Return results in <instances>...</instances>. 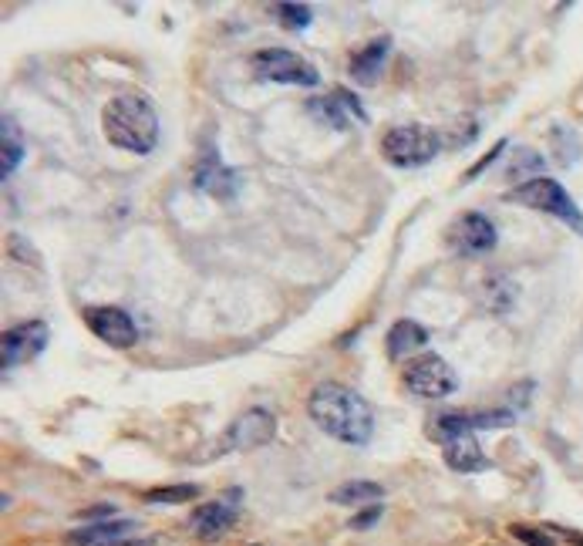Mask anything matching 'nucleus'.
<instances>
[{
    "instance_id": "4",
    "label": "nucleus",
    "mask_w": 583,
    "mask_h": 546,
    "mask_svg": "<svg viewBox=\"0 0 583 546\" xmlns=\"http://www.w3.org/2000/svg\"><path fill=\"white\" fill-rule=\"evenodd\" d=\"M442 153V135L429 125H394L381 139V155L398 169H419Z\"/></svg>"
},
{
    "instance_id": "24",
    "label": "nucleus",
    "mask_w": 583,
    "mask_h": 546,
    "mask_svg": "<svg viewBox=\"0 0 583 546\" xmlns=\"http://www.w3.org/2000/svg\"><path fill=\"white\" fill-rule=\"evenodd\" d=\"M536 172V169H543V155H536L532 149H523V153H516V162L509 165V179H516V176H526V172Z\"/></svg>"
},
{
    "instance_id": "9",
    "label": "nucleus",
    "mask_w": 583,
    "mask_h": 546,
    "mask_svg": "<svg viewBox=\"0 0 583 546\" xmlns=\"http://www.w3.org/2000/svg\"><path fill=\"white\" fill-rule=\"evenodd\" d=\"M499 243V233H495V223L482 213H462V217L449 227V246L462 256H482L495 250Z\"/></svg>"
},
{
    "instance_id": "23",
    "label": "nucleus",
    "mask_w": 583,
    "mask_h": 546,
    "mask_svg": "<svg viewBox=\"0 0 583 546\" xmlns=\"http://www.w3.org/2000/svg\"><path fill=\"white\" fill-rule=\"evenodd\" d=\"M509 533L516 536L520 543H526V546H553V536L546 533V530H536V526H523V523H513V526H509Z\"/></svg>"
},
{
    "instance_id": "13",
    "label": "nucleus",
    "mask_w": 583,
    "mask_h": 546,
    "mask_svg": "<svg viewBox=\"0 0 583 546\" xmlns=\"http://www.w3.org/2000/svg\"><path fill=\"white\" fill-rule=\"evenodd\" d=\"M132 533H139L135 520H105V523H88L68 533L71 546H155V540H135Z\"/></svg>"
},
{
    "instance_id": "30",
    "label": "nucleus",
    "mask_w": 583,
    "mask_h": 546,
    "mask_svg": "<svg viewBox=\"0 0 583 546\" xmlns=\"http://www.w3.org/2000/svg\"><path fill=\"white\" fill-rule=\"evenodd\" d=\"M553 530H557V533L567 536V540H570L573 546H583V533H573V530H560V526H553Z\"/></svg>"
},
{
    "instance_id": "12",
    "label": "nucleus",
    "mask_w": 583,
    "mask_h": 546,
    "mask_svg": "<svg viewBox=\"0 0 583 546\" xmlns=\"http://www.w3.org/2000/svg\"><path fill=\"white\" fill-rule=\"evenodd\" d=\"M192 186L209 192V196H216V199H233V196L240 192L243 179L236 169H229V165L216 155L213 145H206V153L199 155V162L192 169Z\"/></svg>"
},
{
    "instance_id": "3",
    "label": "nucleus",
    "mask_w": 583,
    "mask_h": 546,
    "mask_svg": "<svg viewBox=\"0 0 583 546\" xmlns=\"http://www.w3.org/2000/svg\"><path fill=\"white\" fill-rule=\"evenodd\" d=\"M503 199H506V203L530 206V209H536V213H550V217H557L560 223H567L573 233H580V236H583L580 206L573 203V196L560 186L557 179L532 176V179H526V182H520L516 190H509Z\"/></svg>"
},
{
    "instance_id": "10",
    "label": "nucleus",
    "mask_w": 583,
    "mask_h": 546,
    "mask_svg": "<svg viewBox=\"0 0 583 546\" xmlns=\"http://www.w3.org/2000/svg\"><path fill=\"white\" fill-rule=\"evenodd\" d=\"M85 324L98 341L118 347V351H128L139 341V328L122 307H85Z\"/></svg>"
},
{
    "instance_id": "5",
    "label": "nucleus",
    "mask_w": 583,
    "mask_h": 546,
    "mask_svg": "<svg viewBox=\"0 0 583 546\" xmlns=\"http://www.w3.org/2000/svg\"><path fill=\"white\" fill-rule=\"evenodd\" d=\"M254 75L264 78V81H273V85H301V88H314L320 85V71L314 64L301 58L297 51H287V48H264V51L254 54Z\"/></svg>"
},
{
    "instance_id": "19",
    "label": "nucleus",
    "mask_w": 583,
    "mask_h": 546,
    "mask_svg": "<svg viewBox=\"0 0 583 546\" xmlns=\"http://www.w3.org/2000/svg\"><path fill=\"white\" fill-rule=\"evenodd\" d=\"M378 499H384V486L368 483V479H351L330 493V503L338 506H368V503L378 506Z\"/></svg>"
},
{
    "instance_id": "15",
    "label": "nucleus",
    "mask_w": 583,
    "mask_h": 546,
    "mask_svg": "<svg viewBox=\"0 0 583 546\" xmlns=\"http://www.w3.org/2000/svg\"><path fill=\"white\" fill-rule=\"evenodd\" d=\"M388 51H392V38L384 34V38H375L368 41L361 51L351 58V78H355L361 88H371V85H378L381 71H384V61H388Z\"/></svg>"
},
{
    "instance_id": "26",
    "label": "nucleus",
    "mask_w": 583,
    "mask_h": 546,
    "mask_svg": "<svg viewBox=\"0 0 583 546\" xmlns=\"http://www.w3.org/2000/svg\"><path fill=\"white\" fill-rule=\"evenodd\" d=\"M506 145H509L506 139H499V142H495V149H493V153H489V155H482L479 162H476V165H472V169H469V172H466V182H472V179H476V176H482V172H486V169H489V165H493L495 159H499V153H503Z\"/></svg>"
},
{
    "instance_id": "29",
    "label": "nucleus",
    "mask_w": 583,
    "mask_h": 546,
    "mask_svg": "<svg viewBox=\"0 0 583 546\" xmlns=\"http://www.w3.org/2000/svg\"><path fill=\"white\" fill-rule=\"evenodd\" d=\"M536 388L532 382H523L516 388H509V402H520V405H530V392Z\"/></svg>"
},
{
    "instance_id": "17",
    "label": "nucleus",
    "mask_w": 583,
    "mask_h": 546,
    "mask_svg": "<svg viewBox=\"0 0 583 546\" xmlns=\"http://www.w3.org/2000/svg\"><path fill=\"white\" fill-rule=\"evenodd\" d=\"M429 344V330L421 328L419 320H394L392 330H388V341H384V347H388V357L392 361H402V357H408L412 351H419V347H425Z\"/></svg>"
},
{
    "instance_id": "25",
    "label": "nucleus",
    "mask_w": 583,
    "mask_h": 546,
    "mask_svg": "<svg viewBox=\"0 0 583 546\" xmlns=\"http://www.w3.org/2000/svg\"><path fill=\"white\" fill-rule=\"evenodd\" d=\"M7 250H11L14 260H21V264H38V250H34V246H27V240L24 236H17V233L7 240Z\"/></svg>"
},
{
    "instance_id": "20",
    "label": "nucleus",
    "mask_w": 583,
    "mask_h": 546,
    "mask_svg": "<svg viewBox=\"0 0 583 546\" xmlns=\"http://www.w3.org/2000/svg\"><path fill=\"white\" fill-rule=\"evenodd\" d=\"M199 495V486L182 483V486H159V489H149L145 493V503H155V506H176V503H192Z\"/></svg>"
},
{
    "instance_id": "2",
    "label": "nucleus",
    "mask_w": 583,
    "mask_h": 546,
    "mask_svg": "<svg viewBox=\"0 0 583 546\" xmlns=\"http://www.w3.org/2000/svg\"><path fill=\"white\" fill-rule=\"evenodd\" d=\"M102 132L115 149L145 155L159 142V115L145 95H115L102 108Z\"/></svg>"
},
{
    "instance_id": "27",
    "label": "nucleus",
    "mask_w": 583,
    "mask_h": 546,
    "mask_svg": "<svg viewBox=\"0 0 583 546\" xmlns=\"http://www.w3.org/2000/svg\"><path fill=\"white\" fill-rule=\"evenodd\" d=\"M381 513H384V506H368L365 513H357L355 520H351V530H368V526H375V523L381 520Z\"/></svg>"
},
{
    "instance_id": "22",
    "label": "nucleus",
    "mask_w": 583,
    "mask_h": 546,
    "mask_svg": "<svg viewBox=\"0 0 583 546\" xmlns=\"http://www.w3.org/2000/svg\"><path fill=\"white\" fill-rule=\"evenodd\" d=\"M273 14H277V21L287 27V31H307V27H310V7H307V4H291V0H283V4L273 7Z\"/></svg>"
},
{
    "instance_id": "8",
    "label": "nucleus",
    "mask_w": 583,
    "mask_h": 546,
    "mask_svg": "<svg viewBox=\"0 0 583 546\" xmlns=\"http://www.w3.org/2000/svg\"><path fill=\"white\" fill-rule=\"evenodd\" d=\"M273 439H277V415L266 408H250L233 419V425L219 442L227 445V452H246V449H260Z\"/></svg>"
},
{
    "instance_id": "11",
    "label": "nucleus",
    "mask_w": 583,
    "mask_h": 546,
    "mask_svg": "<svg viewBox=\"0 0 583 546\" xmlns=\"http://www.w3.org/2000/svg\"><path fill=\"white\" fill-rule=\"evenodd\" d=\"M240 499H243L240 489H229L227 495H219L213 503H203L190 520L192 533L199 536V540H219L223 533H229L236 516H240Z\"/></svg>"
},
{
    "instance_id": "7",
    "label": "nucleus",
    "mask_w": 583,
    "mask_h": 546,
    "mask_svg": "<svg viewBox=\"0 0 583 546\" xmlns=\"http://www.w3.org/2000/svg\"><path fill=\"white\" fill-rule=\"evenodd\" d=\"M405 384L421 398H445L458 388L456 371L439 355H421L405 368Z\"/></svg>"
},
{
    "instance_id": "18",
    "label": "nucleus",
    "mask_w": 583,
    "mask_h": 546,
    "mask_svg": "<svg viewBox=\"0 0 583 546\" xmlns=\"http://www.w3.org/2000/svg\"><path fill=\"white\" fill-rule=\"evenodd\" d=\"M24 159V142H21V128L14 118L4 115V122H0V179L7 182V179L17 172V165Z\"/></svg>"
},
{
    "instance_id": "28",
    "label": "nucleus",
    "mask_w": 583,
    "mask_h": 546,
    "mask_svg": "<svg viewBox=\"0 0 583 546\" xmlns=\"http://www.w3.org/2000/svg\"><path fill=\"white\" fill-rule=\"evenodd\" d=\"M115 516V506H108V503H102V506H91V509H81L78 513V520H98V523H105V520H112Z\"/></svg>"
},
{
    "instance_id": "1",
    "label": "nucleus",
    "mask_w": 583,
    "mask_h": 546,
    "mask_svg": "<svg viewBox=\"0 0 583 546\" xmlns=\"http://www.w3.org/2000/svg\"><path fill=\"white\" fill-rule=\"evenodd\" d=\"M307 415L320 432L344 445H368L375 435V412L347 384L320 382L307 398Z\"/></svg>"
},
{
    "instance_id": "16",
    "label": "nucleus",
    "mask_w": 583,
    "mask_h": 546,
    "mask_svg": "<svg viewBox=\"0 0 583 546\" xmlns=\"http://www.w3.org/2000/svg\"><path fill=\"white\" fill-rule=\"evenodd\" d=\"M442 456H445V466L456 472H482L489 469V458L482 452V445L476 442V435H456L442 445Z\"/></svg>"
},
{
    "instance_id": "6",
    "label": "nucleus",
    "mask_w": 583,
    "mask_h": 546,
    "mask_svg": "<svg viewBox=\"0 0 583 546\" xmlns=\"http://www.w3.org/2000/svg\"><path fill=\"white\" fill-rule=\"evenodd\" d=\"M48 338H51V330H48L44 320H27V324L4 330V338H0V368H4V375L17 368L21 361L38 357L48 347Z\"/></svg>"
},
{
    "instance_id": "21",
    "label": "nucleus",
    "mask_w": 583,
    "mask_h": 546,
    "mask_svg": "<svg viewBox=\"0 0 583 546\" xmlns=\"http://www.w3.org/2000/svg\"><path fill=\"white\" fill-rule=\"evenodd\" d=\"M553 149H557V162L560 165H573L580 159V139L573 128H563L557 125L553 128Z\"/></svg>"
},
{
    "instance_id": "14",
    "label": "nucleus",
    "mask_w": 583,
    "mask_h": 546,
    "mask_svg": "<svg viewBox=\"0 0 583 546\" xmlns=\"http://www.w3.org/2000/svg\"><path fill=\"white\" fill-rule=\"evenodd\" d=\"M307 112L314 115L320 125L334 128V132H347L355 122H368V112L361 108V102L344 88H338L334 95H324V98H310Z\"/></svg>"
}]
</instances>
